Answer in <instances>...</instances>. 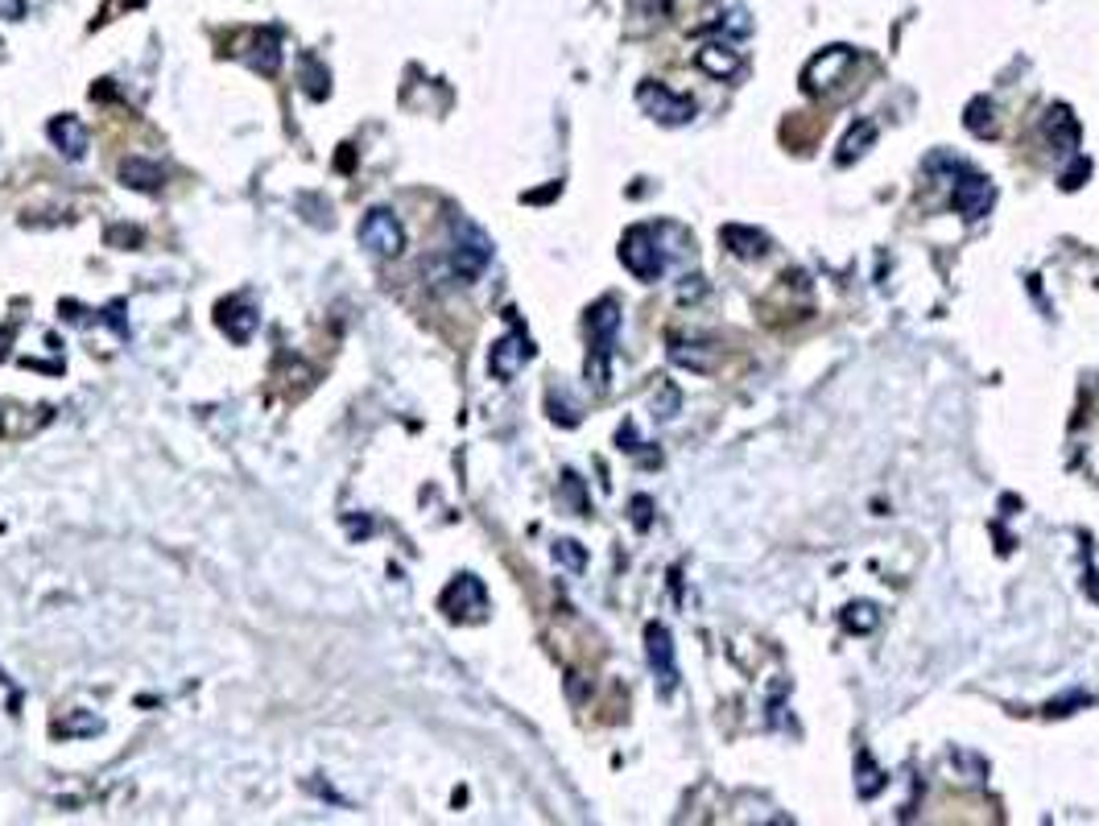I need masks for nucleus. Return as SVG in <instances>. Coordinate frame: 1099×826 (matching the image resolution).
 <instances>
[{"label":"nucleus","instance_id":"nucleus-1","mask_svg":"<svg viewBox=\"0 0 1099 826\" xmlns=\"http://www.w3.org/2000/svg\"><path fill=\"white\" fill-rule=\"evenodd\" d=\"M360 244L368 252H377V257H397L406 249V228L389 207H373L360 223Z\"/></svg>","mask_w":1099,"mask_h":826},{"label":"nucleus","instance_id":"nucleus-2","mask_svg":"<svg viewBox=\"0 0 1099 826\" xmlns=\"http://www.w3.org/2000/svg\"><path fill=\"white\" fill-rule=\"evenodd\" d=\"M451 261H456V273L459 278H480L484 265L492 261V244H488V236L468 223V219H456V249H451Z\"/></svg>","mask_w":1099,"mask_h":826},{"label":"nucleus","instance_id":"nucleus-3","mask_svg":"<svg viewBox=\"0 0 1099 826\" xmlns=\"http://www.w3.org/2000/svg\"><path fill=\"white\" fill-rule=\"evenodd\" d=\"M637 104H641L658 125H687L694 116V104L687 100V95H674L670 87H661V83H641L637 87Z\"/></svg>","mask_w":1099,"mask_h":826},{"label":"nucleus","instance_id":"nucleus-4","mask_svg":"<svg viewBox=\"0 0 1099 826\" xmlns=\"http://www.w3.org/2000/svg\"><path fill=\"white\" fill-rule=\"evenodd\" d=\"M439 608L451 616V620H484L488 611V592L484 583L475 575H459L447 592H442Z\"/></svg>","mask_w":1099,"mask_h":826},{"label":"nucleus","instance_id":"nucleus-5","mask_svg":"<svg viewBox=\"0 0 1099 826\" xmlns=\"http://www.w3.org/2000/svg\"><path fill=\"white\" fill-rule=\"evenodd\" d=\"M240 59L252 66V71H261V75H278L282 71V38L278 30H257L249 33L244 42H240Z\"/></svg>","mask_w":1099,"mask_h":826},{"label":"nucleus","instance_id":"nucleus-6","mask_svg":"<svg viewBox=\"0 0 1099 826\" xmlns=\"http://www.w3.org/2000/svg\"><path fill=\"white\" fill-rule=\"evenodd\" d=\"M620 261H625L632 273L641 281H658L661 278V252L653 249V240H649V228H637V232L625 236V249H620Z\"/></svg>","mask_w":1099,"mask_h":826},{"label":"nucleus","instance_id":"nucleus-7","mask_svg":"<svg viewBox=\"0 0 1099 826\" xmlns=\"http://www.w3.org/2000/svg\"><path fill=\"white\" fill-rule=\"evenodd\" d=\"M951 203H955L959 216L980 219V216H988V211H992V203H996V190H992L988 178H980V174H963V178H959L955 199H951Z\"/></svg>","mask_w":1099,"mask_h":826},{"label":"nucleus","instance_id":"nucleus-8","mask_svg":"<svg viewBox=\"0 0 1099 826\" xmlns=\"http://www.w3.org/2000/svg\"><path fill=\"white\" fill-rule=\"evenodd\" d=\"M851 59H856V54H851L848 46H831V50H823V54H815L810 66H806V87H810V92H827L835 79H844Z\"/></svg>","mask_w":1099,"mask_h":826},{"label":"nucleus","instance_id":"nucleus-9","mask_svg":"<svg viewBox=\"0 0 1099 826\" xmlns=\"http://www.w3.org/2000/svg\"><path fill=\"white\" fill-rule=\"evenodd\" d=\"M530 356H534V347H530V339H525V335L517 331V335H504L501 344L492 347V359H488V368H492V376H496V380H513V376L521 373V364H525Z\"/></svg>","mask_w":1099,"mask_h":826},{"label":"nucleus","instance_id":"nucleus-10","mask_svg":"<svg viewBox=\"0 0 1099 826\" xmlns=\"http://www.w3.org/2000/svg\"><path fill=\"white\" fill-rule=\"evenodd\" d=\"M257 323H261V314L252 311L244 297H228V302H220V331L232 339V344H249Z\"/></svg>","mask_w":1099,"mask_h":826},{"label":"nucleus","instance_id":"nucleus-11","mask_svg":"<svg viewBox=\"0 0 1099 826\" xmlns=\"http://www.w3.org/2000/svg\"><path fill=\"white\" fill-rule=\"evenodd\" d=\"M645 645H649V661H653V670L661 678V690H674L678 670H674V640H670V632L661 624H649L645 628Z\"/></svg>","mask_w":1099,"mask_h":826},{"label":"nucleus","instance_id":"nucleus-12","mask_svg":"<svg viewBox=\"0 0 1099 826\" xmlns=\"http://www.w3.org/2000/svg\"><path fill=\"white\" fill-rule=\"evenodd\" d=\"M46 133L59 145V154H66L71 161H78V157L87 154V128H83L78 116H54Z\"/></svg>","mask_w":1099,"mask_h":826},{"label":"nucleus","instance_id":"nucleus-13","mask_svg":"<svg viewBox=\"0 0 1099 826\" xmlns=\"http://www.w3.org/2000/svg\"><path fill=\"white\" fill-rule=\"evenodd\" d=\"M121 178L133 190H157L166 182V170L154 166V161H145V157H128V161H121Z\"/></svg>","mask_w":1099,"mask_h":826},{"label":"nucleus","instance_id":"nucleus-14","mask_svg":"<svg viewBox=\"0 0 1099 826\" xmlns=\"http://www.w3.org/2000/svg\"><path fill=\"white\" fill-rule=\"evenodd\" d=\"M1046 137L1054 140V149H1075L1079 145V125H1075V116H1070V108H1050V116H1046Z\"/></svg>","mask_w":1099,"mask_h":826},{"label":"nucleus","instance_id":"nucleus-15","mask_svg":"<svg viewBox=\"0 0 1099 826\" xmlns=\"http://www.w3.org/2000/svg\"><path fill=\"white\" fill-rule=\"evenodd\" d=\"M628 9H632V25L645 33L670 17V0H628Z\"/></svg>","mask_w":1099,"mask_h":826},{"label":"nucleus","instance_id":"nucleus-16","mask_svg":"<svg viewBox=\"0 0 1099 826\" xmlns=\"http://www.w3.org/2000/svg\"><path fill=\"white\" fill-rule=\"evenodd\" d=\"M699 66H703V71H711V75H720V79L736 75V50H728V46H703V50H699Z\"/></svg>","mask_w":1099,"mask_h":826},{"label":"nucleus","instance_id":"nucleus-17","mask_svg":"<svg viewBox=\"0 0 1099 826\" xmlns=\"http://www.w3.org/2000/svg\"><path fill=\"white\" fill-rule=\"evenodd\" d=\"M872 140H877V128H872V125H864V121H860V125H851V133L844 137V145H839V161H844V166H851L856 157H864V149H868Z\"/></svg>","mask_w":1099,"mask_h":826},{"label":"nucleus","instance_id":"nucleus-18","mask_svg":"<svg viewBox=\"0 0 1099 826\" xmlns=\"http://www.w3.org/2000/svg\"><path fill=\"white\" fill-rule=\"evenodd\" d=\"M302 75H306V92H311L314 100H323V95H327L331 75L323 71V66H318V59H314V54H306V59H302Z\"/></svg>","mask_w":1099,"mask_h":826},{"label":"nucleus","instance_id":"nucleus-19","mask_svg":"<svg viewBox=\"0 0 1099 826\" xmlns=\"http://www.w3.org/2000/svg\"><path fill=\"white\" fill-rule=\"evenodd\" d=\"M967 128H975L980 137H992L996 125H992V104L988 100H975L972 108H967Z\"/></svg>","mask_w":1099,"mask_h":826},{"label":"nucleus","instance_id":"nucleus-20","mask_svg":"<svg viewBox=\"0 0 1099 826\" xmlns=\"http://www.w3.org/2000/svg\"><path fill=\"white\" fill-rule=\"evenodd\" d=\"M872 624H877V608L872 604H851L844 611V628H851V632H868Z\"/></svg>","mask_w":1099,"mask_h":826},{"label":"nucleus","instance_id":"nucleus-21","mask_svg":"<svg viewBox=\"0 0 1099 826\" xmlns=\"http://www.w3.org/2000/svg\"><path fill=\"white\" fill-rule=\"evenodd\" d=\"M728 244H749V249H740V252H744V257H756V252L765 249V236L744 232V228H728Z\"/></svg>","mask_w":1099,"mask_h":826},{"label":"nucleus","instance_id":"nucleus-22","mask_svg":"<svg viewBox=\"0 0 1099 826\" xmlns=\"http://www.w3.org/2000/svg\"><path fill=\"white\" fill-rule=\"evenodd\" d=\"M554 558L566 562V566H575V571H583V562H587V558H583V550L575 546V542H558V546H554Z\"/></svg>","mask_w":1099,"mask_h":826},{"label":"nucleus","instance_id":"nucleus-23","mask_svg":"<svg viewBox=\"0 0 1099 826\" xmlns=\"http://www.w3.org/2000/svg\"><path fill=\"white\" fill-rule=\"evenodd\" d=\"M860 773H864V777H860V794H864V797H868V794H880V785H885V781H880L877 764H864V761H860Z\"/></svg>","mask_w":1099,"mask_h":826},{"label":"nucleus","instance_id":"nucleus-24","mask_svg":"<svg viewBox=\"0 0 1099 826\" xmlns=\"http://www.w3.org/2000/svg\"><path fill=\"white\" fill-rule=\"evenodd\" d=\"M25 13V0H0V17H9V21H17V17Z\"/></svg>","mask_w":1099,"mask_h":826}]
</instances>
